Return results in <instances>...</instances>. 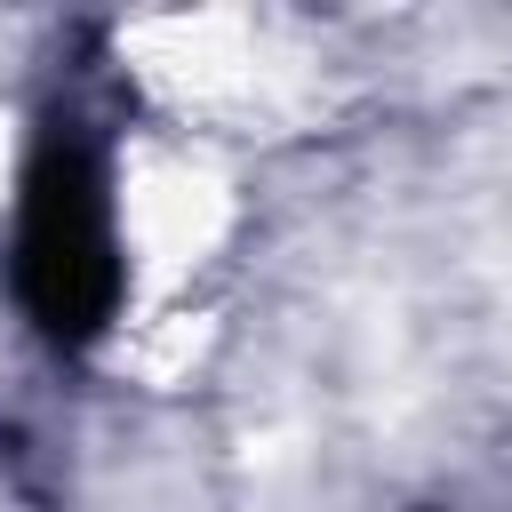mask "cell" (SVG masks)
<instances>
[{
	"mask_svg": "<svg viewBox=\"0 0 512 512\" xmlns=\"http://www.w3.org/2000/svg\"><path fill=\"white\" fill-rule=\"evenodd\" d=\"M16 296L48 344H96L120 304V232L104 160L80 128H48L16 208Z\"/></svg>",
	"mask_w": 512,
	"mask_h": 512,
	"instance_id": "cell-1",
	"label": "cell"
}]
</instances>
